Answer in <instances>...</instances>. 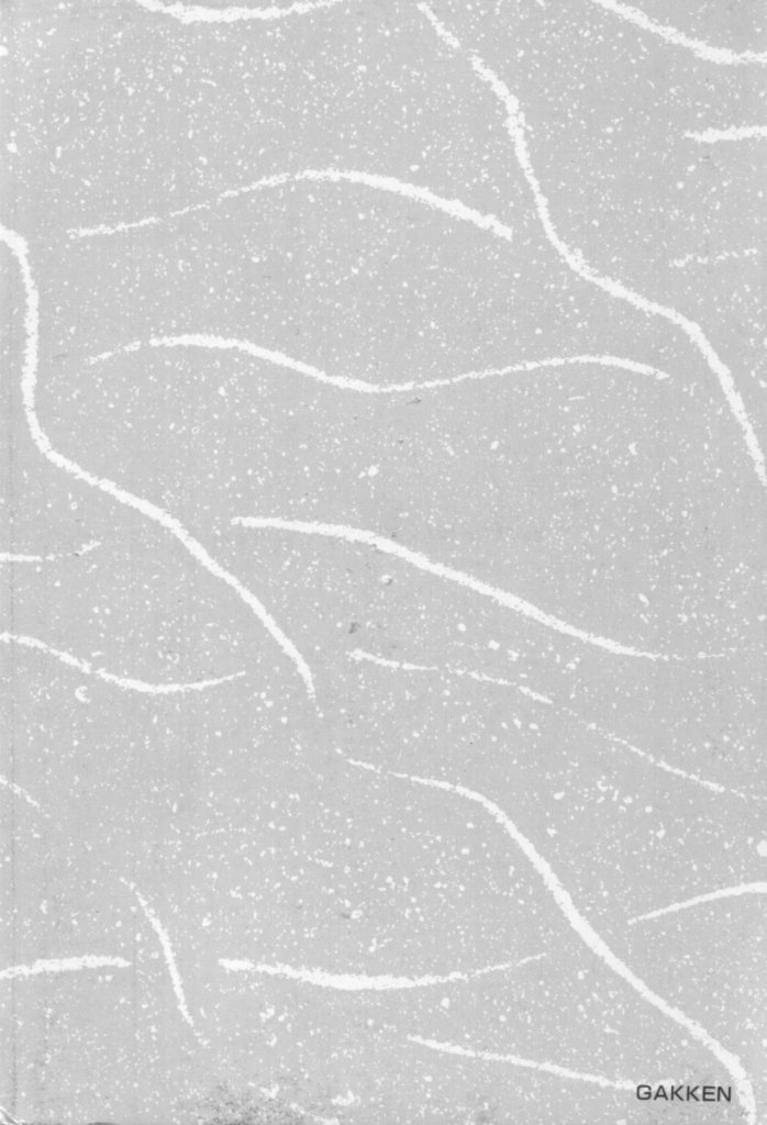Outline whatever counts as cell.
<instances>
[{
  "mask_svg": "<svg viewBox=\"0 0 767 1125\" xmlns=\"http://www.w3.org/2000/svg\"><path fill=\"white\" fill-rule=\"evenodd\" d=\"M766 799L671 769L554 708L524 750L508 818L571 891L760 877Z\"/></svg>",
  "mask_w": 767,
  "mask_h": 1125,
  "instance_id": "obj_1",
  "label": "cell"
},
{
  "mask_svg": "<svg viewBox=\"0 0 767 1125\" xmlns=\"http://www.w3.org/2000/svg\"><path fill=\"white\" fill-rule=\"evenodd\" d=\"M243 176L355 171L366 132L362 57L341 4L244 22L232 90Z\"/></svg>",
  "mask_w": 767,
  "mask_h": 1125,
  "instance_id": "obj_2",
  "label": "cell"
},
{
  "mask_svg": "<svg viewBox=\"0 0 767 1125\" xmlns=\"http://www.w3.org/2000/svg\"><path fill=\"white\" fill-rule=\"evenodd\" d=\"M177 536L146 515L80 552L3 560V634L80 669L93 658H157L190 632Z\"/></svg>",
  "mask_w": 767,
  "mask_h": 1125,
  "instance_id": "obj_3",
  "label": "cell"
},
{
  "mask_svg": "<svg viewBox=\"0 0 767 1125\" xmlns=\"http://www.w3.org/2000/svg\"><path fill=\"white\" fill-rule=\"evenodd\" d=\"M131 511L113 492L69 469L68 476H7L2 555L47 558L80 552L120 530Z\"/></svg>",
  "mask_w": 767,
  "mask_h": 1125,
  "instance_id": "obj_4",
  "label": "cell"
}]
</instances>
